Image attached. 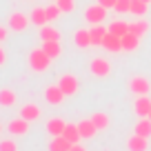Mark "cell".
<instances>
[{"label":"cell","mask_w":151,"mask_h":151,"mask_svg":"<svg viewBox=\"0 0 151 151\" xmlns=\"http://www.w3.org/2000/svg\"><path fill=\"white\" fill-rule=\"evenodd\" d=\"M51 58L47 56V51H45L42 47L40 49H33L31 53H29V67H31L33 71H38V73H40V71H47L49 67H51Z\"/></svg>","instance_id":"1"},{"label":"cell","mask_w":151,"mask_h":151,"mask_svg":"<svg viewBox=\"0 0 151 151\" xmlns=\"http://www.w3.org/2000/svg\"><path fill=\"white\" fill-rule=\"evenodd\" d=\"M89 71L96 76V78H109L111 76V62L104 56H96L89 65Z\"/></svg>","instance_id":"2"},{"label":"cell","mask_w":151,"mask_h":151,"mask_svg":"<svg viewBox=\"0 0 151 151\" xmlns=\"http://www.w3.org/2000/svg\"><path fill=\"white\" fill-rule=\"evenodd\" d=\"M104 18H107V7H102L100 2L85 9V20L89 24H100V22H104Z\"/></svg>","instance_id":"3"},{"label":"cell","mask_w":151,"mask_h":151,"mask_svg":"<svg viewBox=\"0 0 151 151\" xmlns=\"http://www.w3.org/2000/svg\"><path fill=\"white\" fill-rule=\"evenodd\" d=\"M129 89H131L133 96H149L151 82L147 80L145 76H133L131 80H129Z\"/></svg>","instance_id":"4"},{"label":"cell","mask_w":151,"mask_h":151,"mask_svg":"<svg viewBox=\"0 0 151 151\" xmlns=\"http://www.w3.org/2000/svg\"><path fill=\"white\" fill-rule=\"evenodd\" d=\"M58 85H60V89L65 91V96L67 98H71V96H76L78 93V78H76L73 73H65V76H60V82H58Z\"/></svg>","instance_id":"5"},{"label":"cell","mask_w":151,"mask_h":151,"mask_svg":"<svg viewBox=\"0 0 151 151\" xmlns=\"http://www.w3.org/2000/svg\"><path fill=\"white\" fill-rule=\"evenodd\" d=\"M29 22H31V18L20 14V11H14V14L9 16V29L11 31H24V29L29 27Z\"/></svg>","instance_id":"6"},{"label":"cell","mask_w":151,"mask_h":151,"mask_svg":"<svg viewBox=\"0 0 151 151\" xmlns=\"http://www.w3.org/2000/svg\"><path fill=\"white\" fill-rule=\"evenodd\" d=\"M65 91L60 89V85H51V87H47L45 89V100H47L49 104H62L65 102Z\"/></svg>","instance_id":"7"},{"label":"cell","mask_w":151,"mask_h":151,"mask_svg":"<svg viewBox=\"0 0 151 151\" xmlns=\"http://www.w3.org/2000/svg\"><path fill=\"white\" fill-rule=\"evenodd\" d=\"M102 47L107 49V51H111V53H118V51H122V38L113 36L111 31H107V36H104V40H102Z\"/></svg>","instance_id":"8"},{"label":"cell","mask_w":151,"mask_h":151,"mask_svg":"<svg viewBox=\"0 0 151 151\" xmlns=\"http://www.w3.org/2000/svg\"><path fill=\"white\" fill-rule=\"evenodd\" d=\"M7 131H9L11 136H24V133L29 131V120H24V118H14L9 124H7Z\"/></svg>","instance_id":"9"},{"label":"cell","mask_w":151,"mask_h":151,"mask_svg":"<svg viewBox=\"0 0 151 151\" xmlns=\"http://www.w3.org/2000/svg\"><path fill=\"white\" fill-rule=\"evenodd\" d=\"M40 116H42V111H40V107H38V104H33V102H27V104H22V107H20V118L29 120V122L38 120Z\"/></svg>","instance_id":"10"},{"label":"cell","mask_w":151,"mask_h":151,"mask_svg":"<svg viewBox=\"0 0 151 151\" xmlns=\"http://www.w3.org/2000/svg\"><path fill=\"white\" fill-rule=\"evenodd\" d=\"M133 109H136L138 118H149L151 98H149V96H138V98H136V104H133Z\"/></svg>","instance_id":"11"},{"label":"cell","mask_w":151,"mask_h":151,"mask_svg":"<svg viewBox=\"0 0 151 151\" xmlns=\"http://www.w3.org/2000/svg\"><path fill=\"white\" fill-rule=\"evenodd\" d=\"M73 42L78 49H87V47H93V40H91V31L87 29H78L73 33Z\"/></svg>","instance_id":"12"},{"label":"cell","mask_w":151,"mask_h":151,"mask_svg":"<svg viewBox=\"0 0 151 151\" xmlns=\"http://www.w3.org/2000/svg\"><path fill=\"white\" fill-rule=\"evenodd\" d=\"M40 40H42V42H49V40H51V42H60V31H58L53 24L47 22V24L40 27Z\"/></svg>","instance_id":"13"},{"label":"cell","mask_w":151,"mask_h":151,"mask_svg":"<svg viewBox=\"0 0 151 151\" xmlns=\"http://www.w3.org/2000/svg\"><path fill=\"white\" fill-rule=\"evenodd\" d=\"M78 129H80V136H82V140H91V138L98 133V127L93 124V120H80L78 122Z\"/></svg>","instance_id":"14"},{"label":"cell","mask_w":151,"mask_h":151,"mask_svg":"<svg viewBox=\"0 0 151 151\" xmlns=\"http://www.w3.org/2000/svg\"><path fill=\"white\" fill-rule=\"evenodd\" d=\"M149 138H145V136H138V133H133L131 138H129V142H127V149L129 151H147L149 149Z\"/></svg>","instance_id":"15"},{"label":"cell","mask_w":151,"mask_h":151,"mask_svg":"<svg viewBox=\"0 0 151 151\" xmlns=\"http://www.w3.org/2000/svg\"><path fill=\"white\" fill-rule=\"evenodd\" d=\"M65 127H67V122L62 118H49L47 120V131H49V136H62L65 133Z\"/></svg>","instance_id":"16"},{"label":"cell","mask_w":151,"mask_h":151,"mask_svg":"<svg viewBox=\"0 0 151 151\" xmlns=\"http://www.w3.org/2000/svg\"><path fill=\"white\" fill-rule=\"evenodd\" d=\"M91 40H93V47H102V40H104V36H107V31L109 29H104V24L100 22V24H91Z\"/></svg>","instance_id":"17"},{"label":"cell","mask_w":151,"mask_h":151,"mask_svg":"<svg viewBox=\"0 0 151 151\" xmlns=\"http://www.w3.org/2000/svg\"><path fill=\"white\" fill-rule=\"evenodd\" d=\"M138 47H140V36L127 31V33L122 36V51H136Z\"/></svg>","instance_id":"18"},{"label":"cell","mask_w":151,"mask_h":151,"mask_svg":"<svg viewBox=\"0 0 151 151\" xmlns=\"http://www.w3.org/2000/svg\"><path fill=\"white\" fill-rule=\"evenodd\" d=\"M71 149V142L67 140L65 136H51L49 140V151H69Z\"/></svg>","instance_id":"19"},{"label":"cell","mask_w":151,"mask_h":151,"mask_svg":"<svg viewBox=\"0 0 151 151\" xmlns=\"http://www.w3.org/2000/svg\"><path fill=\"white\" fill-rule=\"evenodd\" d=\"M29 18H31V22L36 24V27H42V24H47V22H49L45 7H33L31 14H29Z\"/></svg>","instance_id":"20"},{"label":"cell","mask_w":151,"mask_h":151,"mask_svg":"<svg viewBox=\"0 0 151 151\" xmlns=\"http://www.w3.org/2000/svg\"><path fill=\"white\" fill-rule=\"evenodd\" d=\"M62 136L67 138V140L71 142V145H76V142H80L82 140V136H80V129H78V124H67L65 127V133H62Z\"/></svg>","instance_id":"21"},{"label":"cell","mask_w":151,"mask_h":151,"mask_svg":"<svg viewBox=\"0 0 151 151\" xmlns=\"http://www.w3.org/2000/svg\"><path fill=\"white\" fill-rule=\"evenodd\" d=\"M129 31L131 33H136V36H145L147 31H149V22H147L145 18H138L136 22H129Z\"/></svg>","instance_id":"22"},{"label":"cell","mask_w":151,"mask_h":151,"mask_svg":"<svg viewBox=\"0 0 151 151\" xmlns=\"http://www.w3.org/2000/svg\"><path fill=\"white\" fill-rule=\"evenodd\" d=\"M16 100H18L16 91H11V89H0V107H14Z\"/></svg>","instance_id":"23"},{"label":"cell","mask_w":151,"mask_h":151,"mask_svg":"<svg viewBox=\"0 0 151 151\" xmlns=\"http://www.w3.org/2000/svg\"><path fill=\"white\" fill-rule=\"evenodd\" d=\"M107 29L113 33V36H120V38H122L124 33L129 31V22H124V20H113V22H109Z\"/></svg>","instance_id":"24"},{"label":"cell","mask_w":151,"mask_h":151,"mask_svg":"<svg viewBox=\"0 0 151 151\" xmlns=\"http://www.w3.org/2000/svg\"><path fill=\"white\" fill-rule=\"evenodd\" d=\"M91 120H93V124L98 127V131H104V129H107L109 124H111V118H109V116H107L104 111L93 113V116H91Z\"/></svg>","instance_id":"25"},{"label":"cell","mask_w":151,"mask_h":151,"mask_svg":"<svg viewBox=\"0 0 151 151\" xmlns=\"http://www.w3.org/2000/svg\"><path fill=\"white\" fill-rule=\"evenodd\" d=\"M133 131H136L138 136L149 138V136H151V120H149V118H140V120H138V124L133 127Z\"/></svg>","instance_id":"26"},{"label":"cell","mask_w":151,"mask_h":151,"mask_svg":"<svg viewBox=\"0 0 151 151\" xmlns=\"http://www.w3.org/2000/svg\"><path fill=\"white\" fill-rule=\"evenodd\" d=\"M42 49L47 51V56L51 58V60H56V58H60V53H62V47H60V42H42Z\"/></svg>","instance_id":"27"},{"label":"cell","mask_w":151,"mask_h":151,"mask_svg":"<svg viewBox=\"0 0 151 151\" xmlns=\"http://www.w3.org/2000/svg\"><path fill=\"white\" fill-rule=\"evenodd\" d=\"M147 11H149V5H147V2H142V0H131V9H129V14H133L136 18H142Z\"/></svg>","instance_id":"28"},{"label":"cell","mask_w":151,"mask_h":151,"mask_svg":"<svg viewBox=\"0 0 151 151\" xmlns=\"http://www.w3.org/2000/svg\"><path fill=\"white\" fill-rule=\"evenodd\" d=\"M45 11H47V18H49V22H53V20H56L58 16L62 14V9L58 7V2H56V5H49V7H45Z\"/></svg>","instance_id":"29"},{"label":"cell","mask_w":151,"mask_h":151,"mask_svg":"<svg viewBox=\"0 0 151 151\" xmlns=\"http://www.w3.org/2000/svg\"><path fill=\"white\" fill-rule=\"evenodd\" d=\"M58 7L62 9V14H71L76 9V0H56Z\"/></svg>","instance_id":"30"},{"label":"cell","mask_w":151,"mask_h":151,"mask_svg":"<svg viewBox=\"0 0 151 151\" xmlns=\"http://www.w3.org/2000/svg\"><path fill=\"white\" fill-rule=\"evenodd\" d=\"M113 9L118 11V14H127V11L131 9V0H118V2H116V7H113Z\"/></svg>","instance_id":"31"},{"label":"cell","mask_w":151,"mask_h":151,"mask_svg":"<svg viewBox=\"0 0 151 151\" xmlns=\"http://www.w3.org/2000/svg\"><path fill=\"white\" fill-rule=\"evenodd\" d=\"M0 151H18L16 140H0Z\"/></svg>","instance_id":"32"},{"label":"cell","mask_w":151,"mask_h":151,"mask_svg":"<svg viewBox=\"0 0 151 151\" xmlns=\"http://www.w3.org/2000/svg\"><path fill=\"white\" fill-rule=\"evenodd\" d=\"M98 2H100V5H102V7H107V9H113L118 0H98Z\"/></svg>","instance_id":"33"},{"label":"cell","mask_w":151,"mask_h":151,"mask_svg":"<svg viewBox=\"0 0 151 151\" xmlns=\"http://www.w3.org/2000/svg\"><path fill=\"white\" fill-rule=\"evenodd\" d=\"M5 40H7V27L0 24V42H5Z\"/></svg>","instance_id":"34"},{"label":"cell","mask_w":151,"mask_h":151,"mask_svg":"<svg viewBox=\"0 0 151 151\" xmlns=\"http://www.w3.org/2000/svg\"><path fill=\"white\" fill-rule=\"evenodd\" d=\"M69 151H87V149L80 145V142H76V145H71V149H69Z\"/></svg>","instance_id":"35"},{"label":"cell","mask_w":151,"mask_h":151,"mask_svg":"<svg viewBox=\"0 0 151 151\" xmlns=\"http://www.w3.org/2000/svg\"><path fill=\"white\" fill-rule=\"evenodd\" d=\"M5 62H7V53H5V49L0 47V67L5 65Z\"/></svg>","instance_id":"36"},{"label":"cell","mask_w":151,"mask_h":151,"mask_svg":"<svg viewBox=\"0 0 151 151\" xmlns=\"http://www.w3.org/2000/svg\"><path fill=\"white\" fill-rule=\"evenodd\" d=\"M142 2H147V5H149V2H151V0H142Z\"/></svg>","instance_id":"37"},{"label":"cell","mask_w":151,"mask_h":151,"mask_svg":"<svg viewBox=\"0 0 151 151\" xmlns=\"http://www.w3.org/2000/svg\"><path fill=\"white\" fill-rule=\"evenodd\" d=\"M0 133H2V122H0Z\"/></svg>","instance_id":"38"},{"label":"cell","mask_w":151,"mask_h":151,"mask_svg":"<svg viewBox=\"0 0 151 151\" xmlns=\"http://www.w3.org/2000/svg\"><path fill=\"white\" fill-rule=\"evenodd\" d=\"M149 120H151V111H149Z\"/></svg>","instance_id":"39"}]
</instances>
